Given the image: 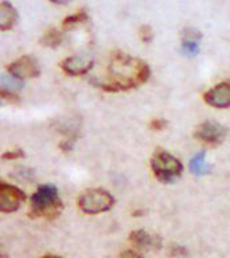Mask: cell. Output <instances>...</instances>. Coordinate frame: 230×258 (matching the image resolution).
Listing matches in <instances>:
<instances>
[{"mask_svg": "<svg viewBox=\"0 0 230 258\" xmlns=\"http://www.w3.org/2000/svg\"><path fill=\"white\" fill-rule=\"evenodd\" d=\"M149 76L151 69L147 62L139 58H133L125 52L116 51L110 56L108 66V81L94 82V85L105 92H127L145 84Z\"/></svg>", "mask_w": 230, "mask_h": 258, "instance_id": "6da1fadb", "label": "cell"}, {"mask_svg": "<svg viewBox=\"0 0 230 258\" xmlns=\"http://www.w3.org/2000/svg\"><path fill=\"white\" fill-rule=\"evenodd\" d=\"M62 209H64V203L61 201L55 185L42 184L32 194L31 211H30L32 217H58Z\"/></svg>", "mask_w": 230, "mask_h": 258, "instance_id": "7a4b0ae2", "label": "cell"}, {"mask_svg": "<svg viewBox=\"0 0 230 258\" xmlns=\"http://www.w3.org/2000/svg\"><path fill=\"white\" fill-rule=\"evenodd\" d=\"M151 169L157 180L164 184H171L181 177L183 164L171 153L159 149L151 159Z\"/></svg>", "mask_w": 230, "mask_h": 258, "instance_id": "3957f363", "label": "cell"}, {"mask_svg": "<svg viewBox=\"0 0 230 258\" xmlns=\"http://www.w3.org/2000/svg\"><path fill=\"white\" fill-rule=\"evenodd\" d=\"M113 206H114V198L112 197V194L102 188L88 189L78 199V207L81 211L90 215L106 213L112 210Z\"/></svg>", "mask_w": 230, "mask_h": 258, "instance_id": "277c9868", "label": "cell"}, {"mask_svg": "<svg viewBox=\"0 0 230 258\" xmlns=\"http://www.w3.org/2000/svg\"><path fill=\"white\" fill-rule=\"evenodd\" d=\"M26 201L24 191L0 180V213H14Z\"/></svg>", "mask_w": 230, "mask_h": 258, "instance_id": "5b68a950", "label": "cell"}, {"mask_svg": "<svg viewBox=\"0 0 230 258\" xmlns=\"http://www.w3.org/2000/svg\"><path fill=\"white\" fill-rule=\"evenodd\" d=\"M7 72L12 78L23 81L27 78H36L40 74V69L34 56L23 55L8 64Z\"/></svg>", "mask_w": 230, "mask_h": 258, "instance_id": "8992f818", "label": "cell"}, {"mask_svg": "<svg viewBox=\"0 0 230 258\" xmlns=\"http://www.w3.org/2000/svg\"><path fill=\"white\" fill-rule=\"evenodd\" d=\"M194 136L206 144L218 145L227 136V129L215 121H205L198 126Z\"/></svg>", "mask_w": 230, "mask_h": 258, "instance_id": "52a82bcc", "label": "cell"}, {"mask_svg": "<svg viewBox=\"0 0 230 258\" xmlns=\"http://www.w3.org/2000/svg\"><path fill=\"white\" fill-rule=\"evenodd\" d=\"M94 60L88 55H74L69 56L61 62V68L68 76L78 77L88 74L92 70Z\"/></svg>", "mask_w": 230, "mask_h": 258, "instance_id": "ba28073f", "label": "cell"}, {"mask_svg": "<svg viewBox=\"0 0 230 258\" xmlns=\"http://www.w3.org/2000/svg\"><path fill=\"white\" fill-rule=\"evenodd\" d=\"M207 105L217 109H226L230 106V82H221L203 94Z\"/></svg>", "mask_w": 230, "mask_h": 258, "instance_id": "9c48e42d", "label": "cell"}, {"mask_svg": "<svg viewBox=\"0 0 230 258\" xmlns=\"http://www.w3.org/2000/svg\"><path fill=\"white\" fill-rule=\"evenodd\" d=\"M202 34L195 28H186L182 34V50L186 55L194 56L199 52V39Z\"/></svg>", "mask_w": 230, "mask_h": 258, "instance_id": "30bf717a", "label": "cell"}, {"mask_svg": "<svg viewBox=\"0 0 230 258\" xmlns=\"http://www.w3.org/2000/svg\"><path fill=\"white\" fill-rule=\"evenodd\" d=\"M129 239L133 245L139 249H149V247H156L159 249L161 246V239L157 235H149L144 230H135L129 235Z\"/></svg>", "mask_w": 230, "mask_h": 258, "instance_id": "8fae6325", "label": "cell"}, {"mask_svg": "<svg viewBox=\"0 0 230 258\" xmlns=\"http://www.w3.org/2000/svg\"><path fill=\"white\" fill-rule=\"evenodd\" d=\"M18 22V12L8 2H0V31L11 30Z\"/></svg>", "mask_w": 230, "mask_h": 258, "instance_id": "7c38bea8", "label": "cell"}, {"mask_svg": "<svg viewBox=\"0 0 230 258\" xmlns=\"http://www.w3.org/2000/svg\"><path fill=\"white\" fill-rule=\"evenodd\" d=\"M190 169H191V172H193L194 175H199V176L209 173L210 167L207 165V161H206L205 151L198 152L197 155L191 159V161H190Z\"/></svg>", "mask_w": 230, "mask_h": 258, "instance_id": "4fadbf2b", "label": "cell"}, {"mask_svg": "<svg viewBox=\"0 0 230 258\" xmlns=\"http://www.w3.org/2000/svg\"><path fill=\"white\" fill-rule=\"evenodd\" d=\"M62 40H64L62 32L58 31V30H48V31L40 38V44H43L46 47L55 48L58 47V46H61Z\"/></svg>", "mask_w": 230, "mask_h": 258, "instance_id": "5bb4252c", "label": "cell"}, {"mask_svg": "<svg viewBox=\"0 0 230 258\" xmlns=\"http://www.w3.org/2000/svg\"><path fill=\"white\" fill-rule=\"evenodd\" d=\"M88 20H89L88 12L85 11V10H81V11H78L77 14H74V15L68 16V18L64 20L62 26H64L65 30H69V28L77 27V26H80V24L86 23Z\"/></svg>", "mask_w": 230, "mask_h": 258, "instance_id": "9a60e30c", "label": "cell"}, {"mask_svg": "<svg viewBox=\"0 0 230 258\" xmlns=\"http://www.w3.org/2000/svg\"><path fill=\"white\" fill-rule=\"evenodd\" d=\"M20 157H24V152L22 149H12V151H6V152L2 155V159L3 160H18Z\"/></svg>", "mask_w": 230, "mask_h": 258, "instance_id": "2e32d148", "label": "cell"}, {"mask_svg": "<svg viewBox=\"0 0 230 258\" xmlns=\"http://www.w3.org/2000/svg\"><path fill=\"white\" fill-rule=\"evenodd\" d=\"M140 36L141 40L144 42V43H149V42H152L153 39V31L152 28L149 27V26H141L140 28Z\"/></svg>", "mask_w": 230, "mask_h": 258, "instance_id": "e0dca14e", "label": "cell"}, {"mask_svg": "<svg viewBox=\"0 0 230 258\" xmlns=\"http://www.w3.org/2000/svg\"><path fill=\"white\" fill-rule=\"evenodd\" d=\"M169 254H171V257H186L187 255V250H186L185 246L174 245L171 246Z\"/></svg>", "mask_w": 230, "mask_h": 258, "instance_id": "ac0fdd59", "label": "cell"}, {"mask_svg": "<svg viewBox=\"0 0 230 258\" xmlns=\"http://www.w3.org/2000/svg\"><path fill=\"white\" fill-rule=\"evenodd\" d=\"M165 126H167V122L163 118H153L149 124V128L152 131H163Z\"/></svg>", "mask_w": 230, "mask_h": 258, "instance_id": "d6986e66", "label": "cell"}, {"mask_svg": "<svg viewBox=\"0 0 230 258\" xmlns=\"http://www.w3.org/2000/svg\"><path fill=\"white\" fill-rule=\"evenodd\" d=\"M0 97L4 98V100L10 101V102H16V101L19 100V98L12 93V90H7V89H2V90H0Z\"/></svg>", "mask_w": 230, "mask_h": 258, "instance_id": "ffe728a7", "label": "cell"}, {"mask_svg": "<svg viewBox=\"0 0 230 258\" xmlns=\"http://www.w3.org/2000/svg\"><path fill=\"white\" fill-rule=\"evenodd\" d=\"M120 258H143V255L135 251V250H125L120 254Z\"/></svg>", "mask_w": 230, "mask_h": 258, "instance_id": "44dd1931", "label": "cell"}, {"mask_svg": "<svg viewBox=\"0 0 230 258\" xmlns=\"http://www.w3.org/2000/svg\"><path fill=\"white\" fill-rule=\"evenodd\" d=\"M50 2H52V3H55V4H68L70 3L72 0H50Z\"/></svg>", "mask_w": 230, "mask_h": 258, "instance_id": "7402d4cb", "label": "cell"}, {"mask_svg": "<svg viewBox=\"0 0 230 258\" xmlns=\"http://www.w3.org/2000/svg\"><path fill=\"white\" fill-rule=\"evenodd\" d=\"M43 258H62V257H58V255H44Z\"/></svg>", "mask_w": 230, "mask_h": 258, "instance_id": "603a6c76", "label": "cell"}]
</instances>
